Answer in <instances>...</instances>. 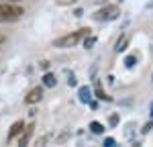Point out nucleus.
<instances>
[{"label": "nucleus", "mask_w": 153, "mask_h": 147, "mask_svg": "<svg viewBox=\"0 0 153 147\" xmlns=\"http://www.w3.org/2000/svg\"><path fill=\"white\" fill-rule=\"evenodd\" d=\"M137 63V55H127L125 57V68H133Z\"/></svg>", "instance_id": "nucleus-12"}, {"label": "nucleus", "mask_w": 153, "mask_h": 147, "mask_svg": "<svg viewBox=\"0 0 153 147\" xmlns=\"http://www.w3.org/2000/svg\"><path fill=\"white\" fill-rule=\"evenodd\" d=\"M96 2H104V0H96Z\"/></svg>", "instance_id": "nucleus-20"}, {"label": "nucleus", "mask_w": 153, "mask_h": 147, "mask_svg": "<svg viewBox=\"0 0 153 147\" xmlns=\"http://www.w3.org/2000/svg\"><path fill=\"white\" fill-rule=\"evenodd\" d=\"M151 117H153V104H151Z\"/></svg>", "instance_id": "nucleus-19"}, {"label": "nucleus", "mask_w": 153, "mask_h": 147, "mask_svg": "<svg viewBox=\"0 0 153 147\" xmlns=\"http://www.w3.org/2000/svg\"><path fill=\"white\" fill-rule=\"evenodd\" d=\"M90 131L96 133V135H102V133H104V125H100L98 121H92V122H90Z\"/></svg>", "instance_id": "nucleus-9"}, {"label": "nucleus", "mask_w": 153, "mask_h": 147, "mask_svg": "<svg viewBox=\"0 0 153 147\" xmlns=\"http://www.w3.org/2000/svg\"><path fill=\"white\" fill-rule=\"evenodd\" d=\"M41 98H43V88H33V90L25 96V102H27V104H37Z\"/></svg>", "instance_id": "nucleus-4"}, {"label": "nucleus", "mask_w": 153, "mask_h": 147, "mask_svg": "<svg viewBox=\"0 0 153 147\" xmlns=\"http://www.w3.org/2000/svg\"><path fill=\"white\" fill-rule=\"evenodd\" d=\"M23 131H25V121H16L10 127V131H8V141H10V139H14L16 135H21Z\"/></svg>", "instance_id": "nucleus-5"}, {"label": "nucleus", "mask_w": 153, "mask_h": 147, "mask_svg": "<svg viewBox=\"0 0 153 147\" xmlns=\"http://www.w3.org/2000/svg\"><path fill=\"white\" fill-rule=\"evenodd\" d=\"M31 131H33V127H29V131L21 137V141H19V147H27L29 145V139H31Z\"/></svg>", "instance_id": "nucleus-11"}, {"label": "nucleus", "mask_w": 153, "mask_h": 147, "mask_svg": "<svg viewBox=\"0 0 153 147\" xmlns=\"http://www.w3.org/2000/svg\"><path fill=\"white\" fill-rule=\"evenodd\" d=\"M80 100H82V102H90V100H92V98H90V88H86V86L80 88Z\"/></svg>", "instance_id": "nucleus-10"}, {"label": "nucleus", "mask_w": 153, "mask_h": 147, "mask_svg": "<svg viewBox=\"0 0 153 147\" xmlns=\"http://www.w3.org/2000/svg\"><path fill=\"white\" fill-rule=\"evenodd\" d=\"M2 41H4V37H2V35H0V43H2Z\"/></svg>", "instance_id": "nucleus-18"}, {"label": "nucleus", "mask_w": 153, "mask_h": 147, "mask_svg": "<svg viewBox=\"0 0 153 147\" xmlns=\"http://www.w3.org/2000/svg\"><path fill=\"white\" fill-rule=\"evenodd\" d=\"M151 129H153V119H151V121H149V122H147V125H145V127L141 129V133H149Z\"/></svg>", "instance_id": "nucleus-15"}, {"label": "nucleus", "mask_w": 153, "mask_h": 147, "mask_svg": "<svg viewBox=\"0 0 153 147\" xmlns=\"http://www.w3.org/2000/svg\"><path fill=\"white\" fill-rule=\"evenodd\" d=\"M88 104H90V108H92V110H96V108H98V100H90Z\"/></svg>", "instance_id": "nucleus-17"}, {"label": "nucleus", "mask_w": 153, "mask_h": 147, "mask_svg": "<svg viewBox=\"0 0 153 147\" xmlns=\"http://www.w3.org/2000/svg\"><path fill=\"white\" fill-rule=\"evenodd\" d=\"M55 82H57V80H55L53 74H45V76H43V86H45V88H53Z\"/></svg>", "instance_id": "nucleus-8"}, {"label": "nucleus", "mask_w": 153, "mask_h": 147, "mask_svg": "<svg viewBox=\"0 0 153 147\" xmlns=\"http://www.w3.org/2000/svg\"><path fill=\"white\" fill-rule=\"evenodd\" d=\"M94 43H96V37H88V39L84 41V47H86V49H90L92 45H94Z\"/></svg>", "instance_id": "nucleus-13"}, {"label": "nucleus", "mask_w": 153, "mask_h": 147, "mask_svg": "<svg viewBox=\"0 0 153 147\" xmlns=\"http://www.w3.org/2000/svg\"><path fill=\"white\" fill-rule=\"evenodd\" d=\"M117 143H114V139L112 137H108V139H104V147H114Z\"/></svg>", "instance_id": "nucleus-16"}, {"label": "nucleus", "mask_w": 153, "mask_h": 147, "mask_svg": "<svg viewBox=\"0 0 153 147\" xmlns=\"http://www.w3.org/2000/svg\"><path fill=\"white\" fill-rule=\"evenodd\" d=\"M151 80H153V76H151Z\"/></svg>", "instance_id": "nucleus-21"}, {"label": "nucleus", "mask_w": 153, "mask_h": 147, "mask_svg": "<svg viewBox=\"0 0 153 147\" xmlns=\"http://www.w3.org/2000/svg\"><path fill=\"white\" fill-rule=\"evenodd\" d=\"M120 14V8L117 4H106L98 12H94V21H114Z\"/></svg>", "instance_id": "nucleus-3"}, {"label": "nucleus", "mask_w": 153, "mask_h": 147, "mask_svg": "<svg viewBox=\"0 0 153 147\" xmlns=\"http://www.w3.org/2000/svg\"><path fill=\"white\" fill-rule=\"evenodd\" d=\"M127 47H129V37L120 35V37H118V41H117V45H114V51H117V53H123Z\"/></svg>", "instance_id": "nucleus-6"}, {"label": "nucleus", "mask_w": 153, "mask_h": 147, "mask_svg": "<svg viewBox=\"0 0 153 147\" xmlns=\"http://www.w3.org/2000/svg\"><path fill=\"white\" fill-rule=\"evenodd\" d=\"M23 16V6L19 4H0V21H16Z\"/></svg>", "instance_id": "nucleus-2"}, {"label": "nucleus", "mask_w": 153, "mask_h": 147, "mask_svg": "<svg viewBox=\"0 0 153 147\" xmlns=\"http://www.w3.org/2000/svg\"><path fill=\"white\" fill-rule=\"evenodd\" d=\"M90 33L88 29H80V31H76V33H70V35L61 37L57 41H53V47H71V45H76V43H80V39L86 37Z\"/></svg>", "instance_id": "nucleus-1"}, {"label": "nucleus", "mask_w": 153, "mask_h": 147, "mask_svg": "<svg viewBox=\"0 0 153 147\" xmlns=\"http://www.w3.org/2000/svg\"><path fill=\"white\" fill-rule=\"evenodd\" d=\"M108 121H110V122H108L110 127H117V125H118V114H110V119H108Z\"/></svg>", "instance_id": "nucleus-14"}, {"label": "nucleus", "mask_w": 153, "mask_h": 147, "mask_svg": "<svg viewBox=\"0 0 153 147\" xmlns=\"http://www.w3.org/2000/svg\"><path fill=\"white\" fill-rule=\"evenodd\" d=\"M94 92H96V96L100 98V100H110V98H108V94L104 92V88H102V84H100V82H96V86H94Z\"/></svg>", "instance_id": "nucleus-7"}]
</instances>
